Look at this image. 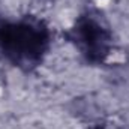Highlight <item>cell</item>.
<instances>
[{
	"label": "cell",
	"mask_w": 129,
	"mask_h": 129,
	"mask_svg": "<svg viewBox=\"0 0 129 129\" xmlns=\"http://www.w3.org/2000/svg\"><path fill=\"white\" fill-rule=\"evenodd\" d=\"M50 29L38 17L8 20L0 15V60L30 72L42 63L50 50Z\"/></svg>",
	"instance_id": "cell-1"
},
{
	"label": "cell",
	"mask_w": 129,
	"mask_h": 129,
	"mask_svg": "<svg viewBox=\"0 0 129 129\" xmlns=\"http://www.w3.org/2000/svg\"><path fill=\"white\" fill-rule=\"evenodd\" d=\"M66 38L89 63H104L113 50V32L96 12L81 14L66 32Z\"/></svg>",
	"instance_id": "cell-2"
},
{
	"label": "cell",
	"mask_w": 129,
	"mask_h": 129,
	"mask_svg": "<svg viewBox=\"0 0 129 129\" xmlns=\"http://www.w3.org/2000/svg\"><path fill=\"white\" fill-rule=\"evenodd\" d=\"M89 129H111V128H107V126H102V125H96V126H92Z\"/></svg>",
	"instance_id": "cell-3"
}]
</instances>
